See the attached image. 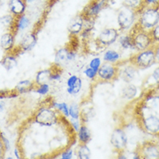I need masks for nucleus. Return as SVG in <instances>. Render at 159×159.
Listing matches in <instances>:
<instances>
[{
    "mask_svg": "<svg viewBox=\"0 0 159 159\" xmlns=\"http://www.w3.org/2000/svg\"><path fill=\"white\" fill-rule=\"evenodd\" d=\"M138 122L143 131L151 135H157L159 132V118L149 110L143 102L138 108Z\"/></svg>",
    "mask_w": 159,
    "mask_h": 159,
    "instance_id": "obj_1",
    "label": "nucleus"
},
{
    "mask_svg": "<svg viewBox=\"0 0 159 159\" xmlns=\"http://www.w3.org/2000/svg\"><path fill=\"white\" fill-rule=\"evenodd\" d=\"M61 114L49 105L39 107L33 116L34 123L44 127H51L60 122Z\"/></svg>",
    "mask_w": 159,
    "mask_h": 159,
    "instance_id": "obj_2",
    "label": "nucleus"
},
{
    "mask_svg": "<svg viewBox=\"0 0 159 159\" xmlns=\"http://www.w3.org/2000/svg\"><path fill=\"white\" fill-rule=\"evenodd\" d=\"M137 24L143 30L151 31L159 24V5L145 6L139 14Z\"/></svg>",
    "mask_w": 159,
    "mask_h": 159,
    "instance_id": "obj_3",
    "label": "nucleus"
},
{
    "mask_svg": "<svg viewBox=\"0 0 159 159\" xmlns=\"http://www.w3.org/2000/svg\"><path fill=\"white\" fill-rule=\"evenodd\" d=\"M128 61L139 70H144L151 68L153 65L157 63L154 46L132 55Z\"/></svg>",
    "mask_w": 159,
    "mask_h": 159,
    "instance_id": "obj_4",
    "label": "nucleus"
},
{
    "mask_svg": "<svg viewBox=\"0 0 159 159\" xmlns=\"http://www.w3.org/2000/svg\"><path fill=\"white\" fill-rule=\"evenodd\" d=\"M132 37L133 44L137 51H143L154 46L153 41L151 39L150 31L143 30L136 24L129 31Z\"/></svg>",
    "mask_w": 159,
    "mask_h": 159,
    "instance_id": "obj_5",
    "label": "nucleus"
},
{
    "mask_svg": "<svg viewBox=\"0 0 159 159\" xmlns=\"http://www.w3.org/2000/svg\"><path fill=\"white\" fill-rule=\"evenodd\" d=\"M138 16L139 14L135 11L122 5V7L119 10L117 16V22L119 24V30L130 31L131 28L136 24L135 22L138 19Z\"/></svg>",
    "mask_w": 159,
    "mask_h": 159,
    "instance_id": "obj_6",
    "label": "nucleus"
},
{
    "mask_svg": "<svg viewBox=\"0 0 159 159\" xmlns=\"http://www.w3.org/2000/svg\"><path fill=\"white\" fill-rule=\"evenodd\" d=\"M119 36V30L115 28H106L99 32L95 41L100 48L106 49L112 44L116 43L118 42Z\"/></svg>",
    "mask_w": 159,
    "mask_h": 159,
    "instance_id": "obj_7",
    "label": "nucleus"
},
{
    "mask_svg": "<svg viewBox=\"0 0 159 159\" xmlns=\"http://www.w3.org/2000/svg\"><path fill=\"white\" fill-rule=\"evenodd\" d=\"M77 57V51L74 47L65 46L57 49L55 54V65L63 67L66 64L74 61Z\"/></svg>",
    "mask_w": 159,
    "mask_h": 159,
    "instance_id": "obj_8",
    "label": "nucleus"
},
{
    "mask_svg": "<svg viewBox=\"0 0 159 159\" xmlns=\"http://www.w3.org/2000/svg\"><path fill=\"white\" fill-rule=\"evenodd\" d=\"M119 66V79H121L125 83H131L139 76V69L132 64L126 61H121Z\"/></svg>",
    "mask_w": 159,
    "mask_h": 159,
    "instance_id": "obj_9",
    "label": "nucleus"
},
{
    "mask_svg": "<svg viewBox=\"0 0 159 159\" xmlns=\"http://www.w3.org/2000/svg\"><path fill=\"white\" fill-rule=\"evenodd\" d=\"M142 159H159V143L145 141L136 149Z\"/></svg>",
    "mask_w": 159,
    "mask_h": 159,
    "instance_id": "obj_10",
    "label": "nucleus"
},
{
    "mask_svg": "<svg viewBox=\"0 0 159 159\" xmlns=\"http://www.w3.org/2000/svg\"><path fill=\"white\" fill-rule=\"evenodd\" d=\"M109 0H91L81 11L85 18L95 20L99 14L107 5Z\"/></svg>",
    "mask_w": 159,
    "mask_h": 159,
    "instance_id": "obj_11",
    "label": "nucleus"
},
{
    "mask_svg": "<svg viewBox=\"0 0 159 159\" xmlns=\"http://www.w3.org/2000/svg\"><path fill=\"white\" fill-rule=\"evenodd\" d=\"M37 43V34L35 30L27 33L23 36L20 43L17 46H16L15 49L12 53L16 54V56L19 53H25V52L31 51L33 48L36 47Z\"/></svg>",
    "mask_w": 159,
    "mask_h": 159,
    "instance_id": "obj_12",
    "label": "nucleus"
},
{
    "mask_svg": "<svg viewBox=\"0 0 159 159\" xmlns=\"http://www.w3.org/2000/svg\"><path fill=\"white\" fill-rule=\"evenodd\" d=\"M98 79L103 82H111L119 79V66L104 62L98 70Z\"/></svg>",
    "mask_w": 159,
    "mask_h": 159,
    "instance_id": "obj_13",
    "label": "nucleus"
},
{
    "mask_svg": "<svg viewBox=\"0 0 159 159\" xmlns=\"http://www.w3.org/2000/svg\"><path fill=\"white\" fill-rule=\"evenodd\" d=\"M111 146L117 152L124 151L127 146L128 138L123 128H115L111 134L110 138Z\"/></svg>",
    "mask_w": 159,
    "mask_h": 159,
    "instance_id": "obj_14",
    "label": "nucleus"
},
{
    "mask_svg": "<svg viewBox=\"0 0 159 159\" xmlns=\"http://www.w3.org/2000/svg\"><path fill=\"white\" fill-rule=\"evenodd\" d=\"M83 88V80L77 75H71L66 80V91L68 95L78 96Z\"/></svg>",
    "mask_w": 159,
    "mask_h": 159,
    "instance_id": "obj_15",
    "label": "nucleus"
},
{
    "mask_svg": "<svg viewBox=\"0 0 159 159\" xmlns=\"http://www.w3.org/2000/svg\"><path fill=\"white\" fill-rule=\"evenodd\" d=\"M84 24H85V17L81 13L73 17L68 25V31L70 34V36L73 37L80 36L81 32L83 31Z\"/></svg>",
    "mask_w": 159,
    "mask_h": 159,
    "instance_id": "obj_16",
    "label": "nucleus"
},
{
    "mask_svg": "<svg viewBox=\"0 0 159 159\" xmlns=\"http://www.w3.org/2000/svg\"><path fill=\"white\" fill-rule=\"evenodd\" d=\"M16 33L11 30H7L0 37V47L5 53L13 52L16 48L15 45Z\"/></svg>",
    "mask_w": 159,
    "mask_h": 159,
    "instance_id": "obj_17",
    "label": "nucleus"
},
{
    "mask_svg": "<svg viewBox=\"0 0 159 159\" xmlns=\"http://www.w3.org/2000/svg\"><path fill=\"white\" fill-rule=\"evenodd\" d=\"M8 8L10 14L13 15L15 17H18L25 14L27 4L24 0H10Z\"/></svg>",
    "mask_w": 159,
    "mask_h": 159,
    "instance_id": "obj_18",
    "label": "nucleus"
},
{
    "mask_svg": "<svg viewBox=\"0 0 159 159\" xmlns=\"http://www.w3.org/2000/svg\"><path fill=\"white\" fill-rule=\"evenodd\" d=\"M146 107L153 113H159V94L157 93H150L142 101Z\"/></svg>",
    "mask_w": 159,
    "mask_h": 159,
    "instance_id": "obj_19",
    "label": "nucleus"
},
{
    "mask_svg": "<svg viewBox=\"0 0 159 159\" xmlns=\"http://www.w3.org/2000/svg\"><path fill=\"white\" fill-rule=\"evenodd\" d=\"M36 85L34 82V80H22L15 87L14 92L16 94H25V93H29L30 92H34L35 88H36Z\"/></svg>",
    "mask_w": 159,
    "mask_h": 159,
    "instance_id": "obj_20",
    "label": "nucleus"
},
{
    "mask_svg": "<svg viewBox=\"0 0 159 159\" xmlns=\"http://www.w3.org/2000/svg\"><path fill=\"white\" fill-rule=\"evenodd\" d=\"M101 58L106 63L118 65L119 62H121V54L112 48H106Z\"/></svg>",
    "mask_w": 159,
    "mask_h": 159,
    "instance_id": "obj_21",
    "label": "nucleus"
},
{
    "mask_svg": "<svg viewBox=\"0 0 159 159\" xmlns=\"http://www.w3.org/2000/svg\"><path fill=\"white\" fill-rule=\"evenodd\" d=\"M0 64L6 71H11V70L16 68L18 64L17 56L12 52L5 53V55L3 56V58L0 61Z\"/></svg>",
    "mask_w": 159,
    "mask_h": 159,
    "instance_id": "obj_22",
    "label": "nucleus"
},
{
    "mask_svg": "<svg viewBox=\"0 0 159 159\" xmlns=\"http://www.w3.org/2000/svg\"><path fill=\"white\" fill-rule=\"evenodd\" d=\"M138 93H139V89L137 86L131 83H128L121 89L120 95L122 99H126V100H132L137 97Z\"/></svg>",
    "mask_w": 159,
    "mask_h": 159,
    "instance_id": "obj_23",
    "label": "nucleus"
},
{
    "mask_svg": "<svg viewBox=\"0 0 159 159\" xmlns=\"http://www.w3.org/2000/svg\"><path fill=\"white\" fill-rule=\"evenodd\" d=\"M31 25V20L27 15H23V16H18L16 18V23L14 26V32H23L25 31L26 30L30 28V26Z\"/></svg>",
    "mask_w": 159,
    "mask_h": 159,
    "instance_id": "obj_24",
    "label": "nucleus"
},
{
    "mask_svg": "<svg viewBox=\"0 0 159 159\" xmlns=\"http://www.w3.org/2000/svg\"><path fill=\"white\" fill-rule=\"evenodd\" d=\"M51 75H52V68H45L42 69L36 73L35 76L34 82L36 85H41V84L49 83L51 81Z\"/></svg>",
    "mask_w": 159,
    "mask_h": 159,
    "instance_id": "obj_25",
    "label": "nucleus"
},
{
    "mask_svg": "<svg viewBox=\"0 0 159 159\" xmlns=\"http://www.w3.org/2000/svg\"><path fill=\"white\" fill-rule=\"evenodd\" d=\"M77 137L79 143L82 144H88L92 140L91 131L86 124L82 123L80 125V127L77 131Z\"/></svg>",
    "mask_w": 159,
    "mask_h": 159,
    "instance_id": "obj_26",
    "label": "nucleus"
},
{
    "mask_svg": "<svg viewBox=\"0 0 159 159\" xmlns=\"http://www.w3.org/2000/svg\"><path fill=\"white\" fill-rule=\"evenodd\" d=\"M118 43L120 48H122L124 50H135V47L133 44V41H132V37H131V34H123L120 35L118 39Z\"/></svg>",
    "mask_w": 159,
    "mask_h": 159,
    "instance_id": "obj_27",
    "label": "nucleus"
},
{
    "mask_svg": "<svg viewBox=\"0 0 159 159\" xmlns=\"http://www.w3.org/2000/svg\"><path fill=\"white\" fill-rule=\"evenodd\" d=\"M49 106L58 111L61 116H62L63 118H65V119L69 118V105L68 103L58 102V101L53 100V101H51Z\"/></svg>",
    "mask_w": 159,
    "mask_h": 159,
    "instance_id": "obj_28",
    "label": "nucleus"
},
{
    "mask_svg": "<svg viewBox=\"0 0 159 159\" xmlns=\"http://www.w3.org/2000/svg\"><path fill=\"white\" fill-rule=\"evenodd\" d=\"M122 5L135 11L138 14H139L145 7L144 0H124Z\"/></svg>",
    "mask_w": 159,
    "mask_h": 159,
    "instance_id": "obj_29",
    "label": "nucleus"
},
{
    "mask_svg": "<svg viewBox=\"0 0 159 159\" xmlns=\"http://www.w3.org/2000/svg\"><path fill=\"white\" fill-rule=\"evenodd\" d=\"M16 18L15 16L11 14H6L0 17V24L4 27L7 29L8 30L14 32V26L16 23Z\"/></svg>",
    "mask_w": 159,
    "mask_h": 159,
    "instance_id": "obj_30",
    "label": "nucleus"
},
{
    "mask_svg": "<svg viewBox=\"0 0 159 159\" xmlns=\"http://www.w3.org/2000/svg\"><path fill=\"white\" fill-rule=\"evenodd\" d=\"M77 157L78 159H91V150L88 144L80 143L77 148Z\"/></svg>",
    "mask_w": 159,
    "mask_h": 159,
    "instance_id": "obj_31",
    "label": "nucleus"
},
{
    "mask_svg": "<svg viewBox=\"0 0 159 159\" xmlns=\"http://www.w3.org/2000/svg\"><path fill=\"white\" fill-rule=\"evenodd\" d=\"M81 108L78 103H71L69 105V118L70 119H80Z\"/></svg>",
    "mask_w": 159,
    "mask_h": 159,
    "instance_id": "obj_32",
    "label": "nucleus"
},
{
    "mask_svg": "<svg viewBox=\"0 0 159 159\" xmlns=\"http://www.w3.org/2000/svg\"><path fill=\"white\" fill-rule=\"evenodd\" d=\"M51 89V86L49 83L41 84V85H37L35 88L34 92L37 93L38 95L41 96H46L48 95Z\"/></svg>",
    "mask_w": 159,
    "mask_h": 159,
    "instance_id": "obj_33",
    "label": "nucleus"
},
{
    "mask_svg": "<svg viewBox=\"0 0 159 159\" xmlns=\"http://www.w3.org/2000/svg\"><path fill=\"white\" fill-rule=\"evenodd\" d=\"M104 63L103 60L100 56H93L88 62V67L89 68L94 69L96 71H98L99 69V68L102 66V64Z\"/></svg>",
    "mask_w": 159,
    "mask_h": 159,
    "instance_id": "obj_34",
    "label": "nucleus"
},
{
    "mask_svg": "<svg viewBox=\"0 0 159 159\" xmlns=\"http://www.w3.org/2000/svg\"><path fill=\"white\" fill-rule=\"evenodd\" d=\"M73 157H74V151L71 148H68L61 151L59 154L56 155L51 159H73Z\"/></svg>",
    "mask_w": 159,
    "mask_h": 159,
    "instance_id": "obj_35",
    "label": "nucleus"
},
{
    "mask_svg": "<svg viewBox=\"0 0 159 159\" xmlns=\"http://www.w3.org/2000/svg\"><path fill=\"white\" fill-rule=\"evenodd\" d=\"M83 74L84 75L86 76L89 80H92V81H94V80L98 79V71L89 68L88 66L84 68Z\"/></svg>",
    "mask_w": 159,
    "mask_h": 159,
    "instance_id": "obj_36",
    "label": "nucleus"
},
{
    "mask_svg": "<svg viewBox=\"0 0 159 159\" xmlns=\"http://www.w3.org/2000/svg\"><path fill=\"white\" fill-rule=\"evenodd\" d=\"M0 146L4 149V151H8L11 149V143L2 131H0Z\"/></svg>",
    "mask_w": 159,
    "mask_h": 159,
    "instance_id": "obj_37",
    "label": "nucleus"
},
{
    "mask_svg": "<svg viewBox=\"0 0 159 159\" xmlns=\"http://www.w3.org/2000/svg\"><path fill=\"white\" fill-rule=\"evenodd\" d=\"M150 34H151V39L153 41V43L154 45L155 44L159 43V24H157L156 27L151 30L150 31Z\"/></svg>",
    "mask_w": 159,
    "mask_h": 159,
    "instance_id": "obj_38",
    "label": "nucleus"
},
{
    "mask_svg": "<svg viewBox=\"0 0 159 159\" xmlns=\"http://www.w3.org/2000/svg\"><path fill=\"white\" fill-rule=\"evenodd\" d=\"M82 125V121L80 119H70V125L71 128L75 131H78V130L80 127V125Z\"/></svg>",
    "mask_w": 159,
    "mask_h": 159,
    "instance_id": "obj_39",
    "label": "nucleus"
},
{
    "mask_svg": "<svg viewBox=\"0 0 159 159\" xmlns=\"http://www.w3.org/2000/svg\"><path fill=\"white\" fill-rule=\"evenodd\" d=\"M151 77H152V79L154 80L156 83L159 86V66L153 70Z\"/></svg>",
    "mask_w": 159,
    "mask_h": 159,
    "instance_id": "obj_40",
    "label": "nucleus"
},
{
    "mask_svg": "<svg viewBox=\"0 0 159 159\" xmlns=\"http://www.w3.org/2000/svg\"><path fill=\"white\" fill-rule=\"evenodd\" d=\"M145 6H157L159 5V0H144Z\"/></svg>",
    "mask_w": 159,
    "mask_h": 159,
    "instance_id": "obj_41",
    "label": "nucleus"
},
{
    "mask_svg": "<svg viewBox=\"0 0 159 159\" xmlns=\"http://www.w3.org/2000/svg\"><path fill=\"white\" fill-rule=\"evenodd\" d=\"M154 52H155L157 63L159 64V43L154 45Z\"/></svg>",
    "mask_w": 159,
    "mask_h": 159,
    "instance_id": "obj_42",
    "label": "nucleus"
},
{
    "mask_svg": "<svg viewBox=\"0 0 159 159\" xmlns=\"http://www.w3.org/2000/svg\"><path fill=\"white\" fill-rule=\"evenodd\" d=\"M13 153H14V156H15V157H16V159H23V157H22V154H21V152H20L19 148H15L14 151H13Z\"/></svg>",
    "mask_w": 159,
    "mask_h": 159,
    "instance_id": "obj_43",
    "label": "nucleus"
},
{
    "mask_svg": "<svg viewBox=\"0 0 159 159\" xmlns=\"http://www.w3.org/2000/svg\"><path fill=\"white\" fill-rule=\"evenodd\" d=\"M117 153H118V155H117L115 159H128L127 157L124 153V151H119V152H117Z\"/></svg>",
    "mask_w": 159,
    "mask_h": 159,
    "instance_id": "obj_44",
    "label": "nucleus"
},
{
    "mask_svg": "<svg viewBox=\"0 0 159 159\" xmlns=\"http://www.w3.org/2000/svg\"><path fill=\"white\" fill-rule=\"evenodd\" d=\"M5 107H6L5 102H4L3 99H1V97H0V112L4 111L5 110Z\"/></svg>",
    "mask_w": 159,
    "mask_h": 159,
    "instance_id": "obj_45",
    "label": "nucleus"
},
{
    "mask_svg": "<svg viewBox=\"0 0 159 159\" xmlns=\"http://www.w3.org/2000/svg\"><path fill=\"white\" fill-rule=\"evenodd\" d=\"M132 159H142V158H141V157H140L139 153H138V151H134V154H133V157H132Z\"/></svg>",
    "mask_w": 159,
    "mask_h": 159,
    "instance_id": "obj_46",
    "label": "nucleus"
},
{
    "mask_svg": "<svg viewBox=\"0 0 159 159\" xmlns=\"http://www.w3.org/2000/svg\"><path fill=\"white\" fill-rule=\"evenodd\" d=\"M25 1V3L27 4V5L28 4H34L35 2H36L37 0H24Z\"/></svg>",
    "mask_w": 159,
    "mask_h": 159,
    "instance_id": "obj_47",
    "label": "nucleus"
},
{
    "mask_svg": "<svg viewBox=\"0 0 159 159\" xmlns=\"http://www.w3.org/2000/svg\"><path fill=\"white\" fill-rule=\"evenodd\" d=\"M6 159H14L12 157H6Z\"/></svg>",
    "mask_w": 159,
    "mask_h": 159,
    "instance_id": "obj_48",
    "label": "nucleus"
},
{
    "mask_svg": "<svg viewBox=\"0 0 159 159\" xmlns=\"http://www.w3.org/2000/svg\"><path fill=\"white\" fill-rule=\"evenodd\" d=\"M2 5V0H0V6Z\"/></svg>",
    "mask_w": 159,
    "mask_h": 159,
    "instance_id": "obj_49",
    "label": "nucleus"
},
{
    "mask_svg": "<svg viewBox=\"0 0 159 159\" xmlns=\"http://www.w3.org/2000/svg\"><path fill=\"white\" fill-rule=\"evenodd\" d=\"M156 136H157V137H158V138H159V132H158V133H157V135H156Z\"/></svg>",
    "mask_w": 159,
    "mask_h": 159,
    "instance_id": "obj_50",
    "label": "nucleus"
}]
</instances>
